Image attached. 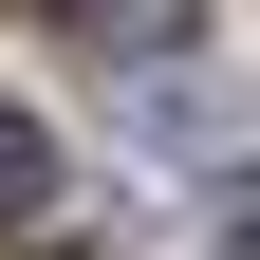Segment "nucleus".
Here are the masks:
<instances>
[{"mask_svg": "<svg viewBox=\"0 0 260 260\" xmlns=\"http://www.w3.org/2000/svg\"><path fill=\"white\" fill-rule=\"evenodd\" d=\"M75 38L112 56V75H168V56L205 38V19H186V0H75Z\"/></svg>", "mask_w": 260, "mask_h": 260, "instance_id": "f257e3e1", "label": "nucleus"}, {"mask_svg": "<svg viewBox=\"0 0 260 260\" xmlns=\"http://www.w3.org/2000/svg\"><path fill=\"white\" fill-rule=\"evenodd\" d=\"M38 223H56V130L0 112V242H38Z\"/></svg>", "mask_w": 260, "mask_h": 260, "instance_id": "f03ea898", "label": "nucleus"}, {"mask_svg": "<svg viewBox=\"0 0 260 260\" xmlns=\"http://www.w3.org/2000/svg\"><path fill=\"white\" fill-rule=\"evenodd\" d=\"M242 260H260V205H242Z\"/></svg>", "mask_w": 260, "mask_h": 260, "instance_id": "7ed1b4c3", "label": "nucleus"}]
</instances>
